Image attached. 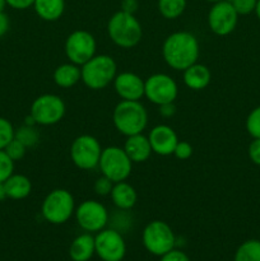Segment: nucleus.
<instances>
[{"label": "nucleus", "mask_w": 260, "mask_h": 261, "mask_svg": "<svg viewBox=\"0 0 260 261\" xmlns=\"http://www.w3.org/2000/svg\"><path fill=\"white\" fill-rule=\"evenodd\" d=\"M200 45L194 33L189 31H177L166 37L162 45V56L173 70L184 71L198 63Z\"/></svg>", "instance_id": "nucleus-1"}, {"label": "nucleus", "mask_w": 260, "mask_h": 261, "mask_svg": "<svg viewBox=\"0 0 260 261\" xmlns=\"http://www.w3.org/2000/svg\"><path fill=\"white\" fill-rule=\"evenodd\" d=\"M112 122L120 134L125 137L140 134L148 125V112L140 101H121L115 106Z\"/></svg>", "instance_id": "nucleus-2"}, {"label": "nucleus", "mask_w": 260, "mask_h": 261, "mask_svg": "<svg viewBox=\"0 0 260 261\" xmlns=\"http://www.w3.org/2000/svg\"><path fill=\"white\" fill-rule=\"evenodd\" d=\"M107 32L115 45L121 48H132L142 40L143 28L134 14L119 10L109 19Z\"/></svg>", "instance_id": "nucleus-3"}, {"label": "nucleus", "mask_w": 260, "mask_h": 261, "mask_svg": "<svg viewBox=\"0 0 260 261\" xmlns=\"http://www.w3.org/2000/svg\"><path fill=\"white\" fill-rule=\"evenodd\" d=\"M81 81L92 91H101L114 82L117 75V64L110 55H94L81 66Z\"/></svg>", "instance_id": "nucleus-4"}, {"label": "nucleus", "mask_w": 260, "mask_h": 261, "mask_svg": "<svg viewBox=\"0 0 260 261\" xmlns=\"http://www.w3.org/2000/svg\"><path fill=\"white\" fill-rule=\"evenodd\" d=\"M41 213L48 223L64 224L75 213V200L70 191L54 189L43 199Z\"/></svg>", "instance_id": "nucleus-5"}, {"label": "nucleus", "mask_w": 260, "mask_h": 261, "mask_svg": "<svg viewBox=\"0 0 260 261\" xmlns=\"http://www.w3.org/2000/svg\"><path fill=\"white\" fill-rule=\"evenodd\" d=\"M142 241L148 252L160 257L176 246L175 233L170 224L163 221L149 222L143 229Z\"/></svg>", "instance_id": "nucleus-6"}, {"label": "nucleus", "mask_w": 260, "mask_h": 261, "mask_svg": "<svg viewBox=\"0 0 260 261\" xmlns=\"http://www.w3.org/2000/svg\"><path fill=\"white\" fill-rule=\"evenodd\" d=\"M98 167L102 175L106 176L115 184L120 181H126V178L132 173L133 162L127 157L124 148L111 145L102 149Z\"/></svg>", "instance_id": "nucleus-7"}, {"label": "nucleus", "mask_w": 260, "mask_h": 261, "mask_svg": "<svg viewBox=\"0 0 260 261\" xmlns=\"http://www.w3.org/2000/svg\"><path fill=\"white\" fill-rule=\"evenodd\" d=\"M66 111L64 99L58 94H41L31 105L30 115L35 119L36 124L41 126H51L63 120Z\"/></svg>", "instance_id": "nucleus-8"}, {"label": "nucleus", "mask_w": 260, "mask_h": 261, "mask_svg": "<svg viewBox=\"0 0 260 261\" xmlns=\"http://www.w3.org/2000/svg\"><path fill=\"white\" fill-rule=\"evenodd\" d=\"M103 148L93 135L83 134L76 137L70 145V160L78 168L84 171L98 167L99 158Z\"/></svg>", "instance_id": "nucleus-9"}, {"label": "nucleus", "mask_w": 260, "mask_h": 261, "mask_svg": "<svg viewBox=\"0 0 260 261\" xmlns=\"http://www.w3.org/2000/svg\"><path fill=\"white\" fill-rule=\"evenodd\" d=\"M97 41L91 32L86 30L73 31L66 37L64 51L69 61L82 66L96 55Z\"/></svg>", "instance_id": "nucleus-10"}, {"label": "nucleus", "mask_w": 260, "mask_h": 261, "mask_svg": "<svg viewBox=\"0 0 260 261\" xmlns=\"http://www.w3.org/2000/svg\"><path fill=\"white\" fill-rule=\"evenodd\" d=\"M178 96V86L172 76L165 73H155L144 81V97L153 105L175 102Z\"/></svg>", "instance_id": "nucleus-11"}, {"label": "nucleus", "mask_w": 260, "mask_h": 261, "mask_svg": "<svg viewBox=\"0 0 260 261\" xmlns=\"http://www.w3.org/2000/svg\"><path fill=\"white\" fill-rule=\"evenodd\" d=\"M75 219L79 227L88 233L99 232L106 228L110 214L106 206L98 200H84L75 208Z\"/></svg>", "instance_id": "nucleus-12"}, {"label": "nucleus", "mask_w": 260, "mask_h": 261, "mask_svg": "<svg viewBox=\"0 0 260 261\" xmlns=\"http://www.w3.org/2000/svg\"><path fill=\"white\" fill-rule=\"evenodd\" d=\"M96 254L102 261H121L126 254V244L119 231L105 228L94 236Z\"/></svg>", "instance_id": "nucleus-13"}, {"label": "nucleus", "mask_w": 260, "mask_h": 261, "mask_svg": "<svg viewBox=\"0 0 260 261\" xmlns=\"http://www.w3.org/2000/svg\"><path fill=\"white\" fill-rule=\"evenodd\" d=\"M239 14L231 2L221 0L214 3L208 13V25L217 36H228L236 28Z\"/></svg>", "instance_id": "nucleus-14"}, {"label": "nucleus", "mask_w": 260, "mask_h": 261, "mask_svg": "<svg viewBox=\"0 0 260 261\" xmlns=\"http://www.w3.org/2000/svg\"><path fill=\"white\" fill-rule=\"evenodd\" d=\"M112 83L117 96L124 101H140L144 97V81L138 74L122 71L115 76Z\"/></svg>", "instance_id": "nucleus-15"}, {"label": "nucleus", "mask_w": 260, "mask_h": 261, "mask_svg": "<svg viewBox=\"0 0 260 261\" xmlns=\"http://www.w3.org/2000/svg\"><path fill=\"white\" fill-rule=\"evenodd\" d=\"M148 139L152 147V152L162 157L173 154L178 143V137L175 130L166 124L152 127L148 134Z\"/></svg>", "instance_id": "nucleus-16"}, {"label": "nucleus", "mask_w": 260, "mask_h": 261, "mask_svg": "<svg viewBox=\"0 0 260 261\" xmlns=\"http://www.w3.org/2000/svg\"><path fill=\"white\" fill-rule=\"evenodd\" d=\"M122 148H124L127 157L130 158L133 163L147 162L149 160L150 154L153 153L149 139L143 133L126 137V140H125V144Z\"/></svg>", "instance_id": "nucleus-17"}, {"label": "nucleus", "mask_w": 260, "mask_h": 261, "mask_svg": "<svg viewBox=\"0 0 260 261\" xmlns=\"http://www.w3.org/2000/svg\"><path fill=\"white\" fill-rule=\"evenodd\" d=\"M183 79L185 86L191 91H203L211 84L212 73L206 65L195 63L184 70Z\"/></svg>", "instance_id": "nucleus-18"}, {"label": "nucleus", "mask_w": 260, "mask_h": 261, "mask_svg": "<svg viewBox=\"0 0 260 261\" xmlns=\"http://www.w3.org/2000/svg\"><path fill=\"white\" fill-rule=\"evenodd\" d=\"M111 200L114 205L120 211H130L135 206L138 201V194L134 186L130 185L126 181H120V182H115L112 186Z\"/></svg>", "instance_id": "nucleus-19"}, {"label": "nucleus", "mask_w": 260, "mask_h": 261, "mask_svg": "<svg viewBox=\"0 0 260 261\" xmlns=\"http://www.w3.org/2000/svg\"><path fill=\"white\" fill-rule=\"evenodd\" d=\"M94 254H96L94 236L88 232L75 237L69 247V256L73 261H89Z\"/></svg>", "instance_id": "nucleus-20"}, {"label": "nucleus", "mask_w": 260, "mask_h": 261, "mask_svg": "<svg viewBox=\"0 0 260 261\" xmlns=\"http://www.w3.org/2000/svg\"><path fill=\"white\" fill-rule=\"evenodd\" d=\"M7 195L13 200H23L32 191V182L30 178L20 173H13L4 182Z\"/></svg>", "instance_id": "nucleus-21"}, {"label": "nucleus", "mask_w": 260, "mask_h": 261, "mask_svg": "<svg viewBox=\"0 0 260 261\" xmlns=\"http://www.w3.org/2000/svg\"><path fill=\"white\" fill-rule=\"evenodd\" d=\"M81 66L70 61L59 65L53 74L54 82L60 88H71L81 81Z\"/></svg>", "instance_id": "nucleus-22"}, {"label": "nucleus", "mask_w": 260, "mask_h": 261, "mask_svg": "<svg viewBox=\"0 0 260 261\" xmlns=\"http://www.w3.org/2000/svg\"><path fill=\"white\" fill-rule=\"evenodd\" d=\"M33 9L41 19L46 22H55L64 14L65 0H35Z\"/></svg>", "instance_id": "nucleus-23"}, {"label": "nucleus", "mask_w": 260, "mask_h": 261, "mask_svg": "<svg viewBox=\"0 0 260 261\" xmlns=\"http://www.w3.org/2000/svg\"><path fill=\"white\" fill-rule=\"evenodd\" d=\"M233 261H260V240H247L240 245Z\"/></svg>", "instance_id": "nucleus-24"}, {"label": "nucleus", "mask_w": 260, "mask_h": 261, "mask_svg": "<svg viewBox=\"0 0 260 261\" xmlns=\"http://www.w3.org/2000/svg\"><path fill=\"white\" fill-rule=\"evenodd\" d=\"M186 9V0H158V10L166 19L181 17Z\"/></svg>", "instance_id": "nucleus-25"}, {"label": "nucleus", "mask_w": 260, "mask_h": 261, "mask_svg": "<svg viewBox=\"0 0 260 261\" xmlns=\"http://www.w3.org/2000/svg\"><path fill=\"white\" fill-rule=\"evenodd\" d=\"M15 139L19 140L23 145L28 148H33L40 143V132L36 129V125H22L19 129L15 130Z\"/></svg>", "instance_id": "nucleus-26"}, {"label": "nucleus", "mask_w": 260, "mask_h": 261, "mask_svg": "<svg viewBox=\"0 0 260 261\" xmlns=\"http://www.w3.org/2000/svg\"><path fill=\"white\" fill-rule=\"evenodd\" d=\"M15 129L5 117H0V150H4L10 140L14 139Z\"/></svg>", "instance_id": "nucleus-27"}, {"label": "nucleus", "mask_w": 260, "mask_h": 261, "mask_svg": "<svg viewBox=\"0 0 260 261\" xmlns=\"http://www.w3.org/2000/svg\"><path fill=\"white\" fill-rule=\"evenodd\" d=\"M14 173V161L5 153L0 150V182H5Z\"/></svg>", "instance_id": "nucleus-28"}, {"label": "nucleus", "mask_w": 260, "mask_h": 261, "mask_svg": "<svg viewBox=\"0 0 260 261\" xmlns=\"http://www.w3.org/2000/svg\"><path fill=\"white\" fill-rule=\"evenodd\" d=\"M246 130L254 139L260 138V106L252 110L247 116Z\"/></svg>", "instance_id": "nucleus-29"}, {"label": "nucleus", "mask_w": 260, "mask_h": 261, "mask_svg": "<svg viewBox=\"0 0 260 261\" xmlns=\"http://www.w3.org/2000/svg\"><path fill=\"white\" fill-rule=\"evenodd\" d=\"M4 150L14 162H17V161H20L25 155V153H27V147L23 145L19 140L14 138L13 140H10L9 144L5 147Z\"/></svg>", "instance_id": "nucleus-30"}, {"label": "nucleus", "mask_w": 260, "mask_h": 261, "mask_svg": "<svg viewBox=\"0 0 260 261\" xmlns=\"http://www.w3.org/2000/svg\"><path fill=\"white\" fill-rule=\"evenodd\" d=\"M112 186H114V182L110 178H107L106 176L102 175L101 177L94 181L93 190L98 196H107L111 194Z\"/></svg>", "instance_id": "nucleus-31"}, {"label": "nucleus", "mask_w": 260, "mask_h": 261, "mask_svg": "<svg viewBox=\"0 0 260 261\" xmlns=\"http://www.w3.org/2000/svg\"><path fill=\"white\" fill-rule=\"evenodd\" d=\"M235 10L239 15H246L254 12L257 0H231Z\"/></svg>", "instance_id": "nucleus-32"}, {"label": "nucleus", "mask_w": 260, "mask_h": 261, "mask_svg": "<svg viewBox=\"0 0 260 261\" xmlns=\"http://www.w3.org/2000/svg\"><path fill=\"white\" fill-rule=\"evenodd\" d=\"M173 155L181 161L189 160L193 155V147L189 142H184V140H178L177 145L175 148Z\"/></svg>", "instance_id": "nucleus-33"}, {"label": "nucleus", "mask_w": 260, "mask_h": 261, "mask_svg": "<svg viewBox=\"0 0 260 261\" xmlns=\"http://www.w3.org/2000/svg\"><path fill=\"white\" fill-rule=\"evenodd\" d=\"M247 153H249V157L251 160V162L260 166V138L254 139L250 143Z\"/></svg>", "instance_id": "nucleus-34"}, {"label": "nucleus", "mask_w": 260, "mask_h": 261, "mask_svg": "<svg viewBox=\"0 0 260 261\" xmlns=\"http://www.w3.org/2000/svg\"><path fill=\"white\" fill-rule=\"evenodd\" d=\"M160 261H190V259H189V256L184 251L173 249L168 251L167 254L162 255Z\"/></svg>", "instance_id": "nucleus-35"}, {"label": "nucleus", "mask_w": 260, "mask_h": 261, "mask_svg": "<svg viewBox=\"0 0 260 261\" xmlns=\"http://www.w3.org/2000/svg\"><path fill=\"white\" fill-rule=\"evenodd\" d=\"M7 4L9 5L10 8H13V9L24 10L33 7L35 0H7Z\"/></svg>", "instance_id": "nucleus-36"}, {"label": "nucleus", "mask_w": 260, "mask_h": 261, "mask_svg": "<svg viewBox=\"0 0 260 261\" xmlns=\"http://www.w3.org/2000/svg\"><path fill=\"white\" fill-rule=\"evenodd\" d=\"M160 115L162 117H166V119H170L172 117L173 115L176 114V106H175V102H170V103H163L160 105Z\"/></svg>", "instance_id": "nucleus-37"}, {"label": "nucleus", "mask_w": 260, "mask_h": 261, "mask_svg": "<svg viewBox=\"0 0 260 261\" xmlns=\"http://www.w3.org/2000/svg\"><path fill=\"white\" fill-rule=\"evenodd\" d=\"M138 8H139V2L138 0H122L121 9L120 10L130 13V14H134L138 10Z\"/></svg>", "instance_id": "nucleus-38"}, {"label": "nucleus", "mask_w": 260, "mask_h": 261, "mask_svg": "<svg viewBox=\"0 0 260 261\" xmlns=\"http://www.w3.org/2000/svg\"><path fill=\"white\" fill-rule=\"evenodd\" d=\"M9 27H10L9 17H8L4 12H0V38H2L3 36L7 35V32L9 31Z\"/></svg>", "instance_id": "nucleus-39"}, {"label": "nucleus", "mask_w": 260, "mask_h": 261, "mask_svg": "<svg viewBox=\"0 0 260 261\" xmlns=\"http://www.w3.org/2000/svg\"><path fill=\"white\" fill-rule=\"evenodd\" d=\"M5 199H8L7 190H5L4 182H0V201H4Z\"/></svg>", "instance_id": "nucleus-40"}, {"label": "nucleus", "mask_w": 260, "mask_h": 261, "mask_svg": "<svg viewBox=\"0 0 260 261\" xmlns=\"http://www.w3.org/2000/svg\"><path fill=\"white\" fill-rule=\"evenodd\" d=\"M255 13H256L257 18H259V19H260V0H257L256 7H255Z\"/></svg>", "instance_id": "nucleus-41"}, {"label": "nucleus", "mask_w": 260, "mask_h": 261, "mask_svg": "<svg viewBox=\"0 0 260 261\" xmlns=\"http://www.w3.org/2000/svg\"><path fill=\"white\" fill-rule=\"evenodd\" d=\"M7 0H0V12H4L5 7H7Z\"/></svg>", "instance_id": "nucleus-42"}, {"label": "nucleus", "mask_w": 260, "mask_h": 261, "mask_svg": "<svg viewBox=\"0 0 260 261\" xmlns=\"http://www.w3.org/2000/svg\"><path fill=\"white\" fill-rule=\"evenodd\" d=\"M206 2H209V3H218V2H221V0H206Z\"/></svg>", "instance_id": "nucleus-43"}]
</instances>
